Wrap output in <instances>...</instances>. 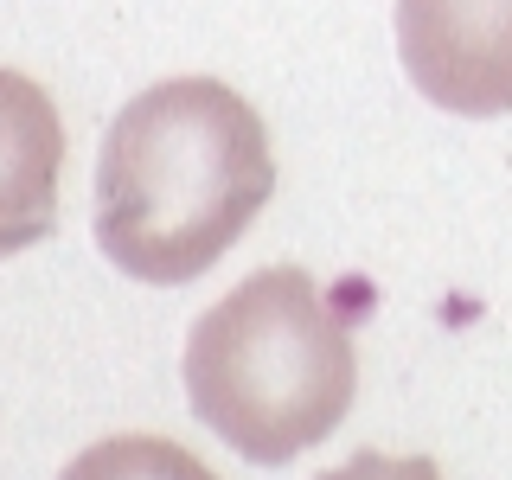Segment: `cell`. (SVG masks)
I'll return each mask as SVG.
<instances>
[{
    "label": "cell",
    "instance_id": "6da1fadb",
    "mask_svg": "<svg viewBox=\"0 0 512 480\" xmlns=\"http://www.w3.org/2000/svg\"><path fill=\"white\" fill-rule=\"evenodd\" d=\"M269 192L263 116L218 77H167L103 135L96 250L135 282H192L256 224Z\"/></svg>",
    "mask_w": 512,
    "mask_h": 480
},
{
    "label": "cell",
    "instance_id": "277c9868",
    "mask_svg": "<svg viewBox=\"0 0 512 480\" xmlns=\"http://www.w3.org/2000/svg\"><path fill=\"white\" fill-rule=\"evenodd\" d=\"M64 122L26 71L0 64V256L32 250L58 224Z\"/></svg>",
    "mask_w": 512,
    "mask_h": 480
},
{
    "label": "cell",
    "instance_id": "8992f818",
    "mask_svg": "<svg viewBox=\"0 0 512 480\" xmlns=\"http://www.w3.org/2000/svg\"><path fill=\"white\" fill-rule=\"evenodd\" d=\"M320 480H442V468L429 455H378V448H359L352 461L327 468Z\"/></svg>",
    "mask_w": 512,
    "mask_h": 480
},
{
    "label": "cell",
    "instance_id": "5b68a950",
    "mask_svg": "<svg viewBox=\"0 0 512 480\" xmlns=\"http://www.w3.org/2000/svg\"><path fill=\"white\" fill-rule=\"evenodd\" d=\"M58 480H218V474L167 436H109L90 442Z\"/></svg>",
    "mask_w": 512,
    "mask_h": 480
},
{
    "label": "cell",
    "instance_id": "3957f363",
    "mask_svg": "<svg viewBox=\"0 0 512 480\" xmlns=\"http://www.w3.org/2000/svg\"><path fill=\"white\" fill-rule=\"evenodd\" d=\"M397 58L448 116H512V0H397Z\"/></svg>",
    "mask_w": 512,
    "mask_h": 480
},
{
    "label": "cell",
    "instance_id": "7a4b0ae2",
    "mask_svg": "<svg viewBox=\"0 0 512 480\" xmlns=\"http://www.w3.org/2000/svg\"><path fill=\"white\" fill-rule=\"evenodd\" d=\"M359 391L352 327L308 269H256L186 333V397L205 429L256 468L327 442Z\"/></svg>",
    "mask_w": 512,
    "mask_h": 480
}]
</instances>
